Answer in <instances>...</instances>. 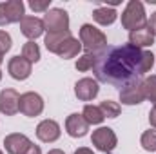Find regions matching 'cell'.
Listing matches in <instances>:
<instances>
[{
  "label": "cell",
  "instance_id": "obj_1",
  "mask_svg": "<svg viewBox=\"0 0 156 154\" xmlns=\"http://www.w3.org/2000/svg\"><path fill=\"white\" fill-rule=\"evenodd\" d=\"M154 65V54L134 47L133 44L107 45L104 51L94 54V76L96 82L111 83L115 87H123L134 78H142Z\"/></svg>",
  "mask_w": 156,
  "mask_h": 154
},
{
  "label": "cell",
  "instance_id": "obj_2",
  "mask_svg": "<svg viewBox=\"0 0 156 154\" xmlns=\"http://www.w3.org/2000/svg\"><path fill=\"white\" fill-rule=\"evenodd\" d=\"M80 44L85 49V53L98 54L100 51H104L107 47V37L98 27H94L91 24H83L80 27Z\"/></svg>",
  "mask_w": 156,
  "mask_h": 154
},
{
  "label": "cell",
  "instance_id": "obj_3",
  "mask_svg": "<svg viewBox=\"0 0 156 154\" xmlns=\"http://www.w3.org/2000/svg\"><path fill=\"white\" fill-rule=\"evenodd\" d=\"M122 26L129 33L136 31V29H142L144 26H147V15H145V7H144L142 2L131 0L125 5V9L122 13Z\"/></svg>",
  "mask_w": 156,
  "mask_h": 154
},
{
  "label": "cell",
  "instance_id": "obj_4",
  "mask_svg": "<svg viewBox=\"0 0 156 154\" xmlns=\"http://www.w3.org/2000/svg\"><path fill=\"white\" fill-rule=\"evenodd\" d=\"M44 27L47 33L69 31V15L60 7H53L44 15Z\"/></svg>",
  "mask_w": 156,
  "mask_h": 154
},
{
  "label": "cell",
  "instance_id": "obj_5",
  "mask_svg": "<svg viewBox=\"0 0 156 154\" xmlns=\"http://www.w3.org/2000/svg\"><path fill=\"white\" fill-rule=\"evenodd\" d=\"M24 2L22 0H9V2H0V26H9L15 22H20L24 15Z\"/></svg>",
  "mask_w": 156,
  "mask_h": 154
},
{
  "label": "cell",
  "instance_id": "obj_6",
  "mask_svg": "<svg viewBox=\"0 0 156 154\" xmlns=\"http://www.w3.org/2000/svg\"><path fill=\"white\" fill-rule=\"evenodd\" d=\"M144 80L142 78H134L133 82H129L127 85H123L120 89V102L125 105H138L145 100L144 94Z\"/></svg>",
  "mask_w": 156,
  "mask_h": 154
},
{
  "label": "cell",
  "instance_id": "obj_7",
  "mask_svg": "<svg viewBox=\"0 0 156 154\" xmlns=\"http://www.w3.org/2000/svg\"><path fill=\"white\" fill-rule=\"evenodd\" d=\"M91 142H93V145H94L98 151H102V152H111V151H115V147H116L118 138H116V134H115V131H113L111 127H100V129L93 131Z\"/></svg>",
  "mask_w": 156,
  "mask_h": 154
},
{
  "label": "cell",
  "instance_id": "obj_8",
  "mask_svg": "<svg viewBox=\"0 0 156 154\" xmlns=\"http://www.w3.org/2000/svg\"><path fill=\"white\" fill-rule=\"evenodd\" d=\"M42 111H44V100L38 93L29 91V93L20 94V113L24 116L33 118V116L42 114Z\"/></svg>",
  "mask_w": 156,
  "mask_h": 154
},
{
  "label": "cell",
  "instance_id": "obj_9",
  "mask_svg": "<svg viewBox=\"0 0 156 154\" xmlns=\"http://www.w3.org/2000/svg\"><path fill=\"white\" fill-rule=\"evenodd\" d=\"M98 93H100V85L93 78H82L75 83V94L80 102H91L98 96Z\"/></svg>",
  "mask_w": 156,
  "mask_h": 154
},
{
  "label": "cell",
  "instance_id": "obj_10",
  "mask_svg": "<svg viewBox=\"0 0 156 154\" xmlns=\"http://www.w3.org/2000/svg\"><path fill=\"white\" fill-rule=\"evenodd\" d=\"M20 111V94L15 89L0 91V113L5 116H15Z\"/></svg>",
  "mask_w": 156,
  "mask_h": 154
},
{
  "label": "cell",
  "instance_id": "obj_11",
  "mask_svg": "<svg viewBox=\"0 0 156 154\" xmlns=\"http://www.w3.org/2000/svg\"><path fill=\"white\" fill-rule=\"evenodd\" d=\"M33 64H29L24 56H13L7 64V73L15 80H27L31 76Z\"/></svg>",
  "mask_w": 156,
  "mask_h": 154
},
{
  "label": "cell",
  "instance_id": "obj_12",
  "mask_svg": "<svg viewBox=\"0 0 156 154\" xmlns=\"http://www.w3.org/2000/svg\"><path fill=\"white\" fill-rule=\"evenodd\" d=\"M31 143L33 142L22 132H13L4 138V147H5L7 154H24Z\"/></svg>",
  "mask_w": 156,
  "mask_h": 154
},
{
  "label": "cell",
  "instance_id": "obj_13",
  "mask_svg": "<svg viewBox=\"0 0 156 154\" xmlns=\"http://www.w3.org/2000/svg\"><path fill=\"white\" fill-rule=\"evenodd\" d=\"M20 31L26 38H29L31 42L37 40L38 37H42V33L45 31L44 27V20H40L37 16H24L20 22Z\"/></svg>",
  "mask_w": 156,
  "mask_h": 154
},
{
  "label": "cell",
  "instance_id": "obj_14",
  "mask_svg": "<svg viewBox=\"0 0 156 154\" xmlns=\"http://www.w3.org/2000/svg\"><path fill=\"white\" fill-rule=\"evenodd\" d=\"M37 138L44 143H53L60 138V125L55 120H42L37 127Z\"/></svg>",
  "mask_w": 156,
  "mask_h": 154
},
{
  "label": "cell",
  "instance_id": "obj_15",
  "mask_svg": "<svg viewBox=\"0 0 156 154\" xmlns=\"http://www.w3.org/2000/svg\"><path fill=\"white\" fill-rule=\"evenodd\" d=\"M66 131L71 138H83L89 131V123L85 121V118L78 113H73V114L67 116L66 120Z\"/></svg>",
  "mask_w": 156,
  "mask_h": 154
},
{
  "label": "cell",
  "instance_id": "obj_16",
  "mask_svg": "<svg viewBox=\"0 0 156 154\" xmlns=\"http://www.w3.org/2000/svg\"><path fill=\"white\" fill-rule=\"evenodd\" d=\"M129 44H133L134 47L138 49H144V47H149L154 44V35L151 31L149 26H144L142 29H136V31H131L129 33Z\"/></svg>",
  "mask_w": 156,
  "mask_h": 154
},
{
  "label": "cell",
  "instance_id": "obj_17",
  "mask_svg": "<svg viewBox=\"0 0 156 154\" xmlns=\"http://www.w3.org/2000/svg\"><path fill=\"white\" fill-rule=\"evenodd\" d=\"M73 35H71V31H62V33H47L45 35V47H47V51L49 53H55V54H58V51H60V47L64 45V42L67 38H71Z\"/></svg>",
  "mask_w": 156,
  "mask_h": 154
},
{
  "label": "cell",
  "instance_id": "obj_18",
  "mask_svg": "<svg viewBox=\"0 0 156 154\" xmlns=\"http://www.w3.org/2000/svg\"><path fill=\"white\" fill-rule=\"evenodd\" d=\"M93 18H94V22H98L100 26H111V24L116 22L118 13L113 7L102 5V7H96V9L93 11Z\"/></svg>",
  "mask_w": 156,
  "mask_h": 154
},
{
  "label": "cell",
  "instance_id": "obj_19",
  "mask_svg": "<svg viewBox=\"0 0 156 154\" xmlns=\"http://www.w3.org/2000/svg\"><path fill=\"white\" fill-rule=\"evenodd\" d=\"M82 51V44H80V40H76L75 37H71V38H67L64 42V45L60 47V51H58V56L60 58H64V60H69V58H75L78 56V53Z\"/></svg>",
  "mask_w": 156,
  "mask_h": 154
},
{
  "label": "cell",
  "instance_id": "obj_20",
  "mask_svg": "<svg viewBox=\"0 0 156 154\" xmlns=\"http://www.w3.org/2000/svg\"><path fill=\"white\" fill-rule=\"evenodd\" d=\"M82 116L85 118V121L89 125H100L105 120V116L102 114V111H100L98 105H85L83 111H82Z\"/></svg>",
  "mask_w": 156,
  "mask_h": 154
},
{
  "label": "cell",
  "instance_id": "obj_21",
  "mask_svg": "<svg viewBox=\"0 0 156 154\" xmlns=\"http://www.w3.org/2000/svg\"><path fill=\"white\" fill-rule=\"evenodd\" d=\"M22 56L29 62V64H35L40 60V47L35 44V42H26L24 47H22Z\"/></svg>",
  "mask_w": 156,
  "mask_h": 154
},
{
  "label": "cell",
  "instance_id": "obj_22",
  "mask_svg": "<svg viewBox=\"0 0 156 154\" xmlns=\"http://www.w3.org/2000/svg\"><path fill=\"white\" fill-rule=\"evenodd\" d=\"M144 94H145V100L153 102L156 105V75H151L144 80Z\"/></svg>",
  "mask_w": 156,
  "mask_h": 154
},
{
  "label": "cell",
  "instance_id": "obj_23",
  "mask_svg": "<svg viewBox=\"0 0 156 154\" xmlns=\"http://www.w3.org/2000/svg\"><path fill=\"white\" fill-rule=\"evenodd\" d=\"M140 143L144 147V151L147 152H154L156 151V129H149L142 134L140 138Z\"/></svg>",
  "mask_w": 156,
  "mask_h": 154
},
{
  "label": "cell",
  "instance_id": "obj_24",
  "mask_svg": "<svg viewBox=\"0 0 156 154\" xmlns=\"http://www.w3.org/2000/svg\"><path fill=\"white\" fill-rule=\"evenodd\" d=\"M98 107H100L102 114L105 116V118H116V116H120V111H122L120 103H116V102H111V100H104Z\"/></svg>",
  "mask_w": 156,
  "mask_h": 154
},
{
  "label": "cell",
  "instance_id": "obj_25",
  "mask_svg": "<svg viewBox=\"0 0 156 154\" xmlns=\"http://www.w3.org/2000/svg\"><path fill=\"white\" fill-rule=\"evenodd\" d=\"M93 65H94V54L85 53V54H82V56L76 60V69L78 71H82V73L93 69Z\"/></svg>",
  "mask_w": 156,
  "mask_h": 154
},
{
  "label": "cell",
  "instance_id": "obj_26",
  "mask_svg": "<svg viewBox=\"0 0 156 154\" xmlns=\"http://www.w3.org/2000/svg\"><path fill=\"white\" fill-rule=\"evenodd\" d=\"M11 45H13V40L9 37V33L7 31H0V56H4L11 49Z\"/></svg>",
  "mask_w": 156,
  "mask_h": 154
},
{
  "label": "cell",
  "instance_id": "obj_27",
  "mask_svg": "<svg viewBox=\"0 0 156 154\" xmlns=\"http://www.w3.org/2000/svg\"><path fill=\"white\" fill-rule=\"evenodd\" d=\"M49 4H51V0H29V7L33 9V11H49Z\"/></svg>",
  "mask_w": 156,
  "mask_h": 154
},
{
  "label": "cell",
  "instance_id": "obj_28",
  "mask_svg": "<svg viewBox=\"0 0 156 154\" xmlns=\"http://www.w3.org/2000/svg\"><path fill=\"white\" fill-rule=\"evenodd\" d=\"M147 26L151 27V31H153V35L156 37V13H153V15H151V18L147 20Z\"/></svg>",
  "mask_w": 156,
  "mask_h": 154
},
{
  "label": "cell",
  "instance_id": "obj_29",
  "mask_svg": "<svg viewBox=\"0 0 156 154\" xmlns=\"http://www.w3.org/2000/svg\"><path fill=\"white\" fill-rule=\"evenodd\" d=\"M149 123L153 125V129H156V105H153V109L149 111Z\"/></svg>",
  "mask_w": 156,
  "mask_h": 154
},
{
  "label": "cell",
  "instance_id": "obj_30",
  "mask_svg": "<svg viewBox=\"0 0 156 154\" xmlns=\"http://www.w3.org/2000/svg\"><path fill=\"white\" fill-rule=\"evenodd\" d=\"M24 154H42V151H40V147H38V145L31 143V145L27 147V151H26Z\"/></svg>",
  "mask_w": 156,
  "mask_h": 154
},
{
  "label": "cell",
  "instance_id": "obj_31",
  "mask_svg": "<svg viewBox=\"0 0 156 154\" xmlns=\"http://www.w3.org/2000/svg\"><path fill=\"white\" fill-rule=\"evenodd\" d=\"M75 154H94L91 149H87V147H80V149H76L75 151Z\"/></svg>",
  "mask_w": 156,
  "mask_h": 154
},
{
  "label": "cell",
  "instance_id": "obj_32",
  "mask_svg": "<svg viewBox=\"0 0 156 154\" xmlns=\"http://www.w3.org/2000/svg\"><path fill=\"white\" fill-rule=\"evenodd\" d=\"M47 154H66V152H64V151H60V149H51Z\"/></svg>",
  "mask_w": 156,
  "mask_h": 154
},
{
  "label": "cell",
  "instance_id": "obj_33",
  "mask_svg": "<svg viewBox=\"0 0 156 154\" xmlns=\"http://www.w3.org/2000/svg\"><path fill=\"white\" fill-rule=\"evenodd\" d=\"M2 62H4V56H0V65H2Z\"/></svg>",
  "mask_w": 156,
  "mask_h": 154
},
{
  "label": "cell",
  "instance_id": "obj_34",
  "mask_svg": "<svg viewBox=\"0 0 156 154\" xmlns=\"http://www.w3.org/2000/svg\"><path fill=\"white\" fill-rule=\"evenodd\" d=\"M0 80H2V71H0Z\"/></svg>",
  "mask_w": 156,
  "mask_h": 154
},
{
  "label": "cell",
  "instance_id": "obj_35",
  "mask_svg": "<svg viewBox=\"0 0 156 154\" xmlns=\"http://www.w3.org/2000/svg\"><path fill=\"white\" fill-rule=\"evenodd\" d=\"M0 154H4V152H2V151H0Z\"/></svg>",
  "mask_w": 156,
  "mask_h": 154
}]
</instances>
